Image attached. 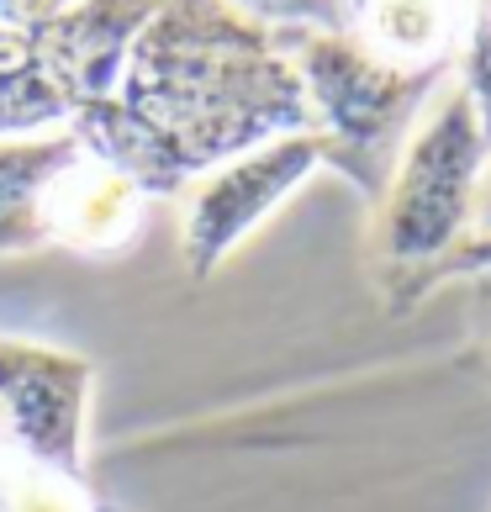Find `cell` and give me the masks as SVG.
Instances as JSON below:
<instances>
[{
    "mask_svg": "<svg viewBox=\"0 0 491 512\" xmlns=\"http://www.w3.org/2000/svg\"><path fill=\"white\" fill-rule=\"evenodd\" d=\"M243 16L264 27H317V32H344V0H233Z\"/></svg>",
    "mask_w": 491,
    "mask_h": 512,
    "instance_id": "4fadbf2b",
    "label": "cell"
},
{
    "mask_svg": "<svg viewBox=\"0 0 491 512\" xmlns=\"http://www.w3.org/2000/svg\"><path fill=\"white\" fill-rule=\"evenodd\" d=\"M491 270V238H465L455 254L439 264V275H433V291L444 286V280H470V275H486Z\"/></svg>",
    "mask_w": 491,
    "mask_h": 512,
    "instance_id": "5bb4252c",
    "label": "cell"
},
{
    "mask_svg": "<svg viewBox=\"0 0 491 512\" xmlns=\"http://www.w3.org/2000/svg\"><path fill=\"white\" fill-rule=\"evenodd\" d=\"M486 164L491 143L481 132L476 101L465 96V85H449V96L433 101L423 127L402 148L386 196L375 201L370 264L396 317L418 307L433 291L439 264L465 238H476V196Z\"/></svg>",
    "mask_w": 491,
    "mask_h": 512,
    "instance_id": "7a4b0ae2",
    "label": "cell"
},
{
    "mask_svg": "<svg viewBox=\"0 0 491 512\" xmlns=\"http://www.w3.org/2000/svg\"><path fill=\"white\" fill-rule=\"evenodd\" d=\"M96 365L85 354L0 338V423L27 460L85 476V412Z\"/></svg>",
    "mask_w": 491,
    "mask_h": 512,
    "instance_id": "5b68a950",
    "label": "cell"
},
{
    "mask_svg": "<svg viewBox=\"0 0 491 512\" xmlns=\"http://www.w3.org/2000/svg\"><path fill=\"white\" fill-rule=\"evenodd\" d=\"M344 32L375 59L444 80L465 53L470 0H344Z\"/></svg>",
    "mask_w": 491,
    "mask_h": 512,
    "instance_id": "52a82bcc",
    "label": "cell"
},
{
    "mask_svg": "<svg viewBox=\"0 0 491 512\" xmlns=\"http://www.w3.org/2000/svg\"><path fill=\"white\" fill-rule=\"evenodd\" d=\"M69 6H80V0H0V27L27 32V27H43L53 16H64Z\"/></svg>",
    "mask_w": 491,
    "mask_h": 512,
    "instance_id": "9a60e30c",
    "label": "cell"
},
{
    "mask_svg": "<svg viewBox=\"0 0 491 512\" xmlns=\"http://www.w3.org/2000/svg\"><path fill=\"white\" fill-rule=\"evenodd\" d=\"M159 0H80L43 27H27V48L69 117L90 101H106L122 85L127 53L148 27Z\"/></svg>",
    "mask_w": 491,
    "mask_h": 512,
    "instance_id": "8992f818",
    "label": "cell"
},
{
    "mask_svg": "<svg viewBox=\"0 0 491 512\" xmlns=\"http://www.w3.org/2000/svg\"><path fill=\"white\" fill-rule=\"evenodd\" d=\"M275 32L312 101L328 169H338L375 206L407 148V127L418 122L423 101L444 80L375 59L349 32H317V27H275Z\"/></svg>",
    "mask_w": 491,
    "mask_h": 512,
    "instance_id": "3957f363",
    "label": "cell"
},
{
    "mask_svg": "<svg viewBox=\"0 0 491 512\" xmlns=\"http://www.w3.org/2000/svg\"><path fill=\"white\" fill-rule=\"evenodd\" d=\"M80 154L74 132L53 138H0V254L48 249L43 206L64 164Z\"/></svg>",
    "mask_w": 491,
    "mask_h": 512,
    "instance_id": "9c48e42d",
    "label": "cell"
},
{
    "mask_svg": "<svg viewBox=\"0 0 491 512\" xmlns=\"http://www.w3.org/2000/svg\"><path fill=\"white\" fill-rule=\"evenodd\" d=\"M143 217V191L132 180H122L117 169H106L101 159H90L85 148L64 164V175L53 180L43 227L48 243H64L74 254H117L138 238Z\"/></svg>",
    "mask_w": 491,
    "mask_h": 512,
    "instance_id": "ba28073f",
    "label": "cell"
},
{
    "mask_svg": "<svg viewBox=\"0 0 491 512\" xmlns=\"http://www.w3.org/2000/svg\"><path fill=\"white\" fill-rule=\"evenodd\" d=\"M470 338H476V354L491 375V270L470 275Z\"/></svg>",
    "mask_w": 491,
    "mask_h": 512,
    "instance_id": "2e32d148",
    "label": "cell"
},
{
    "mask_svg": "<svg viewBox=\"0 0 491 512\" xmlns=\"http://www.w3.org/2000/svg\"><path fill=\"white\" fill-rule=\"evenodd\" d=\"M48 122H69V106L59 101V90L48 85V74L37 69L27 32L0 27V138L16 132H37Z\"/></svg>",
    "mask_w": 491,
    "mask_h": 512,
    "instance_id": "30bf717a",
    "label": "cell"
},
{
    "mask_svg": "<svg viewBox=\"0 0 491 512\" xmlns=\"http://www.w3.org/2000/svg\"><path fill=\"white\" fill-rule=\"evenodd\" d=\"M0 512H106L85 476H64L27 460L22 449L0 454Z\"/></svg>",
    "mask_w": 491,
    "mask_h": 512,
    "instance_id": "8fae6325",
    "label": "cell"
},
{
    "mask_svg": "<svg viewBox=\"0 0 491 512\" xmlns=\"http://www.w3.org/2000/svg\"><path fill=\"white\" fill-rule=\"evenodd\" d=\"M460 85L476 101L481 132L491 143V0H470V32H465V53H460Z\"/></svg>",
    "mask_w": 491,
    "mask_h": 512,
    "instance_id": "7c38bea8",
    "label": "cell"
},
{
    "mask_svg": "<svg viewBox=\"0 0 491 512\" xmlns=\"http://www.w3.org/2000/svg\"><path fill=\"white\" fill-rule=\"evenodd\" d=\"M476 238H491V164L481 175V196H476Z\"/></svg>",
    "mask_w": 491,
    "mask_h": 512,
    "instance_id": "e0dca14e",
    "label": "cell"
},
{
    "mask_svg": "<svg viewBox=\"0 0 491 512\" xmlns=\"http://www.w3.org/2000/svg\"><path fill=\"white\" fill-rule=\"evenodd\" d=\"M69 132L143 196H180L264 143L317 132V117L275 27L233 0H159L122 85L74 111Z\"/></svg>",
    "mask_w": 491,
    "mask_h": 512,
    "instance_id": "6da1fadb",
    "label": "cell"
},
{
    "mask_svg": "<svg viewBox=\"0 0 491 512\" xmlns=\"http://www.w3.org/2000/svg\"><path fill=\"white\" fill-rule=\"evenodd\" d=\"M317 164H328L323 138H317V132H291V138H275V143L254 148V154H243L233 164L212 169V175H201L191 185L185 233H180L185 275L191 280L212 275Z\"/></svg>",
    "mask_w": 491,
    "mask_h": 512,
    "instance_id": "277c9868",
    "label": "cell"
},
{
    "mask_svg": "<svg viewBox=\"0 0 491 512\" xmlns=\"http://www.w3.org/2000/svg\"><path fill=\"white\" fill-rule=\"evenodd\" d=\"M6 449H16V444L6 439V423H0V454H6Z\"/></svg>",
    "mask_w": 491,
    "mask_h": 512,
    "instance_id": "ac0fdd59",
    "label": "cell"
}]
</instances>
